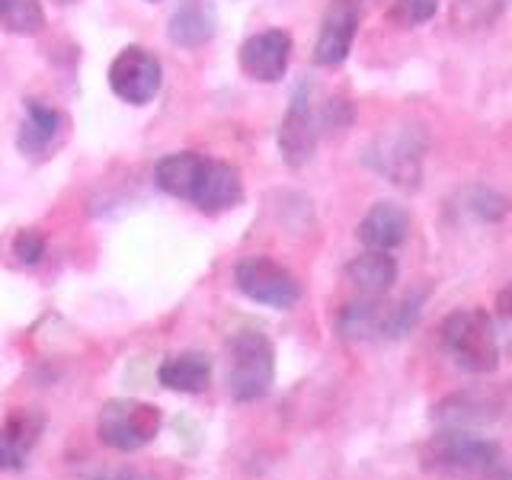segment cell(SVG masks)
<instances>
[{
  "instance_id": "obj_22",
  "label": "cell",
  "mask_w": 512,
  "mask_h": 480,
  "mask_svg": "<svg viewBox=\"0 0 512 480\" xmlns=\"http://www.w3.org/2000/svg\"><path fill=\"white\" fill-rule=\"evenodd\" d=\"M0 26L16 36H36L45 26L42 0H0Z\"/></svg>"
},
{
  "instance_id": "obj_32",
  "label": "cell",
  "mask_w": 512,
  "mask_h": 480,
  "mask_svg": "<svg viewBox=\"0 0 512 480\" xmlns=\"http://www.w3.org/2000/svg\"><path fill=\"white\" fill-rule=\"evenodd\" d=\"M58 4H77V0H58Z\"/></svg>"
},
{
  "instance_id": "obj_24",
  "label": "cell",
  "mask_w": 512,
  "mask_h": 480,
  "mask_svg": "<svg viewBox=\"0 0 512 480\" xmlns=\"http://www.w3.org/2000/svg\"><path fill=\"white\" fill-rule=\"evenodd\" d=\"M468 208L480 221H500L509 212V199L493 189H468Z\"/></svg>"
},
{
  "instance_id": "obj_10",
  "label": "cell",
  "mask_w": 512,
  "mask_h": 480,
  "mask_svg": "<svg viewBox=\"0 0 512 480\" xmlns=\"http://www.w3.org/2000/svg\"><path fill=\"white\" fill-rule=\"evenodd\" d=\"M240 199H244V183H240L237 167L224 164V160H205L202 176L196 189H192L189 202L202 208L205 215H221L240 205Z\"/></svg>"
},
{
  "instance_id": "obj_15",
  "label": "cell",
  "mask_w": 512,
  "mask_h": 480,
  "mask_svg": "<svg viewBox=\"0 0 512 480\" xmlns=\"http://www.w3.org/2000/svg\"><path fill=\"white\" fill-rule=\"evenodd\" d=\"M346 276L362 298H384L397 282V263L391 253L365 250L356 260H349Z\"/></svg>"
},
{
  "instance_id": "obj_21",
  "label": "cell",
  "mask_w": 512,
  "mask_h": 480,
  "mask_svg": "<svg viewBox=\"0 0 512 480\" xmlns=\"http://www.w3.org/2000/svg\"><path fill=\"white\" fill-rule=\"evenodd\" d=\"M426 288L420 292H410L394 304H381V333L378 340H400L413 330V324L420 320L423 314V304H426Z\"/></svg>"
},
{
  "instance_id": "obj_6",
  "label": "cell",
  "mask_w": 512,
  "mask_h": 480,
  "mask_svg": "<svg viewBox=\"0 0 512 480\" xmlns=\"http://www.w3.org/2000/svg\"><path fill=\"white\" fill-rule=\"evenodd\" d=\"M160 80H164L160 61L141 45L122 48V52L116 55V61H112V68H109L112 93H116L122 103H132V106L151 103L160 90Z\"/></svg>"
},
{
  "instance_id": "obj_17",
  "label": "cell",
  "mask_w": 512,
  "mask_h": 480,
  "mask_svg": "<svg viewBox=\"0 0 512 480\" xmlns=\"http://www.w3.org/2000/svg\"><path fill=\"white\" fill-rule=\"evenodd\" d=\"M212 32H215L212 0H183V4L176 7V13L170 16V26H167V36L183 48L205 45L212 39Z\"/></svg>"
},
{
  "instance_id": "obj_13",
  "label": "cell",
  "mask_w": 512,
  "mask_h": 480,
  "mask_svg": "<svg viewBox=\"0 0 512 480\" xmlns=\"http://www.w3.org/2000/svg\"><path fill=\"white\" fill-rule=\"evenodd\" d=\"M45 429V413L13 410L0 426V471H23L29 452Z\"/></svg>"
},
{
  "instance_id": "obj_23",
  "label": "cell",
  "mask_w": 512,
  "mask_h": 480,
  "mask_svg": "<svg viewBox=\"0 0 512 480\" xmlns=\"http://www.w3.org/2000/svg\"><path fill=\"white\" fill-rule=\"evenodd\" d=\"M506 0H455L452 23L458 29H484L503 13Z\"/></svg>"
},
{
  "instance_id": "obj_2",
  "label": "cell",
  "mask_w": 512,
  "mask_h": 480,
  "mask_svg": "<svg viewBox=\"0 0 512 480\" xmlns=\"http://www.w3.org/2000/svg\"><path fill=\"white\" fill-rule=\"evenodd\" d=\"M442 346L458 368L471 375H490L500 368V336L493 317L480 308H461L442 320Z\"/></svg>"
},
{
  "instance_id": "obj_9",
  "label": "cell",
  "mask_w": 512,
  "mask_h": 480,
  "mask_svg": "<svg viewBox=\"0 0 512 480\" xmlns=\"http://www.w3.org/2000/svg\"><path fill=\"white\" fill-rule=\"evenodd\" d=\"M317 138H320V125L311 109V90L301 87L292 96V106H288L282 128H279V151L288 167H304L317 151Z\"/></svg>"
},
{
  "instance_id": "obj_12",
  "label": "cell",
  "mask_w": 512,
  "mask_h": 480,
  "mask_svg": "<svg viewBox=\"0 0 512 480\" xmlns=\"http://www.w3.org/2000/svg\"><path fill=\"white\" fill-rule=\"evenodd\" d=\"M356 29H359V13L333 0V7L327 10L314 42V61L320 68H336V64H343L349 58L352 42H356Z\"/></svg>"
},
{
  "instance_id": "obj_4",
  "label": "cell",
  "mask_w": 512,
  "mask_h": 480,
  "mask_svg": "<svg viewBox=\"0 0 512 480\" xmlns=\"http://www.w3.org/2000/svg\"><path fill=\"white\" fill-rule=\"evenodd\" d=\"M160 426H164V416L154 404H141V400L128 397L109 400L96 416V436L116 452H138V448L151 445Z\"/></svg>"
},
{
  "instance_id": "obj_31",
  "label": "cell",
  "mask_w": 512,
  "mask_h": 480,
  "mask_svg": "<svg viewBox=\"0 0 512 480\" xmlns=\"http://www.w3.org/2000/svg\"><path fill=\"white\" fill-rule=\"evenodd\" d=\"M503 480H512V468H506V474H503Z\"/></svg>"
},
{
  "instance_id": "obj_25",
  "label": "cell",
  "mask_w": 512,
  "mask_h": 480,
  "mask_svg": "<svg viewBox=\"0 0 512 480\" xmlns=\"http://www.w3.org/2000/svg\"><path fill=\"white\" fill-rule=\"evenodd\" d=\"M13 256H16V260H20L23 266H36V263H42V256H45V237H42V231L26 228V231L16 234V240H13Z\"/></svg>"
},
{
  "instance_id": "obj_19",
  "label": "cell",
  "mask_w": 512,
  "mask_h": 480,
  "mask_svg": "<svg viewBox=\"0 0 512 480\" xmlns=\"http://www.w3.org/2000/svg\"><path fill=\"white\" fill-rule=\"evenodd\" d=\"M336 333L349 343L375 340L381 333V298H362L346 304L340 317H336Z\"/></svg>"
},
{
  "instance_id": "obj_28",
  "label": "cell",
  "mask_w": 512,
  "mask_h": 480,
  "mask_svg": "<svg viewBox=\"0 0 512 480\" xmlns=\"http://www.w3.org/2000/svg\"><path fill=\"white\" fill-rule=\"evenodd\" d=\"M336 4H346V7H352V10H356V13H362L365 7L378 4V0H336Z\"/></svg>"
},
{
  "instance_id": "obj_29",
  "label": "cell",
  "mask_w": 512,
  "mask_h": 480,
  "mask_svg": "<svg viewBox=\"0 0 512 480\" xmlns=\"http://www.w3.org/2000/svg\"><path fill=\"white\" fill-rule=\"evenodd\" d=\"M112 480H141V477H138L135 471H128V468H125V471H119V474L112 477Z\"/></svg>"
},
{
  "instance_id": "obj_7",
  "label": "cell",
  "mask_w": 512,
  "mask_h": 480,
  "mask_svg": "<svg viewBox=\"0 0 512 480\" xmlns=\"http://www.w3.org/2000/svg\"><path fill=\"white\" fill-rule=\"evenodd\" d=\"M423 148L426 138L420 128H404V132H394L388 138H381L368 164L378 173H384L394 186L400 189H416L420 186V164H423Z\"/></svg>"
},
{
  "instance_id": "obj_5",
  "label": "cell",
  "mask_w": 512,
  "mask_h": 480,
  "mask_svg": "<svg viewBox=\"0 0 512 480\" xmlns=\"http://www.w3.org/2000/svg\"><path fill=\"white\" fill-rule=\"evenodd\" d=\"M234 285L240 295H247L266 308L288 311L301 301V285L285 266L266 260V256H247L234 266Z\"/></svg>"
},
{
  "instance_id": "obj_1",
  "label": "cell",
  "mask_w": 512,
  "mask_h": 480,
  "mask_svg": "<svg viewBox=\"0 0 512 480\" xmlns=\"http://www.w3.org/2000/svg\"><path fill=\"white\" fill-rule=\"evenodd\" d=\"M423 471L439 477H464V480H503V448L474 429H439L423 452Z\"/></svg>"
},
{
  "instance_id": "obj_18",
  "label": "cell",
  "mask_w": 512,
  "mask_h": 480,
  "mask_svg": "<svg viewBox=\"0 0 512 480\" xmlns=\"http://www.w3.org/2000/svg\"><path fill=\"white\" fill-rule=\"evenodd\" d=\"M205 167V157L192 154V151H180V154H170L164 157L160 164L154 167V180L157 186L170 192L176 199H192V189H196L199 176Z\"/></svg>"
},
{
  "instance_id": "obj_3",
  "label": "cell",
  "mask_w": 512,
  "mask_h": 480,
  "mask_svg": "<svg viewBox=\"0 0 512 480\" xmlns=\"http://www.w3.org/2000/svg\"><path fill=\"white\" fill-rule=\"evenodd\" d=\"M276 381V349L263 330H237L231 336L228 391L237 404H250L269 394Z\"/></svg>"
},
{
  "instance_id": "obj_30",
  "label": "cell",
  "mask_w": 512,
  "mask_h": 480,
  "mask_svg": "<svg viewBox=\"0 0 512 480\" xmlns=\"http://www.w3.org/2000/svg\"><path fill=\"white\" fill-rule=\"evenodd\" d=\"M68 480H109V477H103V474H74Z\"/></svg>"
},
{
  "instance_id": "obj_11",
  "label": "cell",
  "mask_w": 512,
  "mask_h": 480,
  "mask_svg": "<svg viewBox=\"0 0 512 480\" xmlns=\"http://www.w3.org/2000/svg\"><path fill=\"white\" fill-rule=\"evenodd\" d=\"M503 404L496 394L487 391H455L448 394L442 404L432 407V420L442 429H477L487 426L500 416Z\"/></svg>"
},
{
  "instance_id": "obj_20",
  "label": "cell",
  "mask_w": 512,
  "mask_h": 480,
  "mask_svg": "<svg viewBox=\"0 0 512 480\" xmlns=\"http://www.w3.org/2000/svg\"><path fill=\"white\" fill-rule=\"evenodd\" d=\"M61 112L48 109L42 103H29L26 106V122L20 128V148L29 157H39L48 144L55 141V135L61 132Z\"/></svg>"
},
{
  "instance_id": "obj_27",
  "label": "cell",
  "mask_w": 512,
  "mask_h": 480,
  "mask_svg": "<svg viewBox=\"0 0 512 480\" xmlns=\"http://www.w3.org/2000/svg\"><path fill=\"white\" fill-rule=\"evenodd\" d=\"M496 317H500V324L506 327V336H509V352H512V285H506L500 295H496Z\"/></svg>"
},
{
  "instance_id": "obj_8",
  "label": "cell",
  "mask_w": 512,
  "mask_h": 480,
  "mask_svg": "<svg viewBox=\"0 0 512 480\" xmlns=\"http://www.w3.org/2000/svg\"><path fill=\"white\" fill-rule=\"evenodd\" d=\"M240 71L256 84H276L292 61V36L282 29H266L240 45Z\"/></svg>"
},
{
  "instance_id": "obj_26",
  "label": "cell",
  "mask_w": 512,
  "mask_h": 480,
  "mask_svg": "<svg viewBox=\"0 0 512 480\" xmlns=\"http://www.w3.org/2000/svg\"><path fill=\"white\" fill-rule=\"evenodd\" d=\"M400 13H404V20L420 26V23H429L432 16L439 10V0H400Z\"/></svg>"
},
{
  "instance_id": "obj_16",
  "label": "cell",
  "mask_w": 512,
  "mask_h": 480,
  "mask_svg": "<svg viewBox=\"0 0 512 480\" xmlns=\"http://www.w3.org/2000/svg\"><path fill=\"white\" fill-rule=\"evenodd\" d=\"M157 381L164 384L167 391L199 394L208 388V381H212V362H208V356H202V352H180V356H170L160 362Z\"/></svg>"
},
{
  "instance_id": "obj_14",
  "label": "cell",
  "mask_w": 512,
  "mask_h": 480,
  "mask_svg": "<svg viewBox=\"0 0 512 480\" xmlns=\"http://www.w3.org/2000/svg\"><path fill=\"white\" fill-rule=\"evenodd\" d=\"M410 234V212L397 202H375L359 221V240L368 250L391 253Z\"/></svg>"
}]
</instances>
